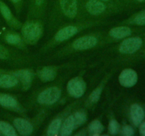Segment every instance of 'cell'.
<instances>
[{
    "instance_id": "18",
    "label": "cell",
    "mask_w": 145,
    "mask_h": 136,
    "mask_svg": "<svg viewBox=\"0 0 145 136\" xmlns=\"http://www.w3.org/2000/svg\"><path fill=\"white\" fill-rule=\"evenodd\" d=\"M103 130V126L99 120H95L89 126V134L91 135H99Z\"/></svg>"
},
{
    "instance_id": "9",
    "label": "cell",
    "mask_w": 145,
    "mask_h": 136,
    "mask_svg": "<svg viewBox=\"0 0 145 136\" xmlns=\"http://www.w3.org/2000/svg\"><path fill=\"white\" fill-rule=\"evenodd\" d=\"M14 125L17 131L21 135H29L33 130V128L31 123L28 120L21 118H17L14 119Z\"/></svg>"
},
{
    "instance_id": "5",
    "label": "cell",
    "mask_w": 145,
    "mask_h": 136,
    "mask_svg": "<svg viewBox=\"0 0 145 136\" xmlns=\"http://www.w3.org/2000/svg\"><path fill=\"white\" fill-rule=\"evenodd\" d=\"M119 82L125 87H132L137 82V74L132 69H125L120 73Z\"/></svg>"
},
{
    "instance_id": "31",
    "label": "cell",
    "mask_w": 145,
    "mask_h": 136,
    "mask_svg": "<svg viewBox=\"0 0 145 136\" xmlns=\"http://www.w3.org/2000/svg\"><path fill=\"white\" fill-rule=\"evenodd\" d=\"M11 1H12L13 3H14V4H19L20 2L21 1V0H11Z\"/></svg>"
},
{
    "instance_id": "13",
    "label": "cell",
    "mask_w": 145,
    "mask_h": 136,
    "mask_svg": "<svg viewBox=\"0 0 145 136\" xmlns=\"http://www.w3.org/2000/svg\"><path fill=\"white\" fill-rule=\"evenodd\" d=\"M56 70L52 67H45L38 70V77L44 82L53 81L56 76Z\"/></svg>"
},
{
    "instance_id": "6",
    "label": "cell",
    "mask_w": 145,
    "mask_h": 136,
    "mask_svg": "<svg viewBox=\"0 0 145 136\" xmlns=\"http://www.w3.org/2000/svg\"><path fill=\"white\" fill-rule=\"evenodd\" d=\"M98 40L94 36L86 35V36L81 37L76 39L73 42V48L77 50H83L90 49L93 48L97 44Z\"/></svg>"
},
{
    "instance_id": "17",
    "label": "cell",
    "mask_w": 145,
    "mask_h": 136,
    "mask_svg": "<svg viewBox=\"0 0 145 136\" xmlns=\"http://www.w3.org/2000/svg\"><path fill=\"white\" fill-rule=\"evenodd\" d=\"M0 105L8 109H14L17 106V101L8 94H0Z\"/></svg>"
},
{
    "instance_id": "24",
    "label": "cell",
    "mask_w": 145,
    "mask_h": 136,
    "mask_svg": "<svg viewBox=\"0 0 145 136\" xmlns=\"http://www.w3.org/2000/svg\"><path fill=\"white\" fill-rule=\"evenodd\" d=\"M21 37L17 34L10 33L6 36L7 42L9 44H12V45H18L21 42Z\"/></svg>"
},
{
    "instance_id": "22",
    "label": "cell",
    "mask_w": 145,
    "mask_h": 136,
    "mask_svg": "<svg viewBox=\"0 0 145 136\" xmlns=\"http://www.w3.org/2000/svg\"><path fill=\"white\" fill-rule=\"evenodd\" d=\"M0 11H1L3 16L4 17V18L6 20H7L8 21H11L13 18V17H14L12 14H11V10L9 9V8L7 7V4H4L1 1H0Z\"/></svg>"
},
{
    "instance_id": "21",
    "label": "cell",
    "mask_w": 145,
    "mask_h": 136,
    "mask_svg": "<svg viewBox=\"0 0 145 136\" xmlns=\"http://www.w3.org/2000/svg\"><path fill=\"white\" fill-rule=\"evenodd\" d=\"M73 116L74 119L75 128L83 125L86 121V120H87L86 114L85 113V112L82 111V110H79V111L76 112Z\"/></svg>"
},
{
    "instance_id": "7",
    "label": "cell",
    "mask_w": 145,
    "mask_h": 136,
    "mask_svg": "<svg viewBox=\"0 0 145 136\" xmlns=\"http://www.w3.org/2000/svg\"><path fill=\"white\" fill-rule=\"evenodd\" d=\"M59 4L66 16L71 18L76 16L78 11L77 0H59Z\"/></svg>"
},
{
    "instance_id": "33",
    "label": "cell",
    "mask_w": 145,
    "mask_h": 136,
    "mask_svg": "<svg viewBox=\"0 0 145 136\" xmlns=\"http://www.w3.org/2000/svg\"><path fill=\"white\" fill-rule=\"evenodd\" d=\"M100 1H103V2H108V1H110V0H100Z\"/></svg>"
},
{
    "instance_id": "2",
    "label": "cell",
    "mask_w": 145,
    "mask_h": 136,
    "mask_svg": "<svg viewBox=\"0 0 145 136\" xmlns=\"http://www.w3.org/2000/svg\"><path fill=\"white\" fill-rule=\"evenodd\" d=\"M61 96V90L58 87L52 86L42 91L38 96V102L40 104H53Z\"/></svg>"
},
{
    "instance_id": "15",
    "label": "cell",
    "mask_w": 145,
    "mask_h": 136,
    "mask_svg": "<svg viewBox=\"0 0 145 136\" xmlns=\"http://www.w3.org/2000/svg\"><path fill=\"white\" fill-rule=\"evenodd\" d=\"M75 128L74 119L73 116H69L67 118L66 120L62 124L61 130H59V134L62 136H67L71 135L74 129Z\"/></svg>"
},
{
    "instance_id": "34",
    "label": "cell",
    "mask_w": 145,
    "mask_h": 136,
    "mask_svg": "<svg viewBox=\"0 0 145 136\" xmlns=\"http://www.w3.org/2000/svg\"><path fill=\"white\" fill-rule=\"evenodd\" d=\"M144 53H145V52H144Z\"/></svg>"
},
{
    "instance_id": "28",
    "label": "cell",
    "mask_w": 145,
    "mask_h": 136,
    "mask_svg": "<svg viewBox=\"0 0 145 136\" xmlns=\"http://www.w3.org/2000/svg\"><path fill=\"white\" fill-rule=\"evenodd\" d=\"M8 57V52L7 50L0 44V58L1 59H6Z\"/></svg>"
},
{
    "instance_id": "23",
    "label": "cell",
    "mask_w": 145,
    "mask_h": 136,
    "mask_svg": "<svg viewBox=\"0 0 145 136\" xmlns=\"http://www.w3.org/2000/svg\"><path fill=\"white\" fill-rule=\"evenodd\" d=\"M132 23L137 25L144 26L145 25V10L140 11L136 14L132 20Z\"/></svg>"
},
{
    "instance_id": "19",
    "label": "cell",
    "mask_w": 145,
    "mask_h": 136,
    "mask_svg": "<svg viewBox=\"0 0 145 136\" xmlns=\"http://www.w3.org/2000/svg\"><path fill=\"white\" fill-rule=\"evenodd\" d=\"M0 132L7 136H16L17 135L13 126L4 121H0Z\"/></svg>"
},
{
    "instance_id": "20",
    "label": "cell",
    "mask_w": 145,
    "mask_h": 136,
    "mask_svg": "<svg viewBox=\"0 0 145 136\" xmlns=\"http://www.w3.org/2000/svg\"><path fill=\"white\" fill-rule=\"evenodd\" d=\"M61 128V120L60 119H55L50 124L47 131V135L50 136L57 135L60 130Z\"/></svg>"
},
{
    "instance_id": "29",
    "label": "cell",
    "mask_w": 145,
    "mask_h": 136,
    "mask_svg": "<svg viewBox=\"0 0 145 136\" xmlns=\"http://www.w3.org/2000/svg\"><path fill=\"white\" fill-rule=\"evenodd\" d=\"M140 133L142 135L145 136V120L140 123Z\"/></svg>"
},
{
    "instance_id": "11",
    "label": "cell",
    "mask_w": 145,
    "mask_h": 136,
    "mask_svg": "<svg viewBox=\"0 0 145 136\" xmlns=\"http://www.w3.org/2000/svg\"><path fill=\"white\" fill-rule=\"evenodd\" d=\"M77 32L78 28L76 26H66L60 29L57 33L55 36V39L57 42H62L72 38L75 34H76Z\"/></svg>"
},
{
    "instance_id": "3",
    "label": "cell",
    "mask_w": 145,
    "mask_h": 136,
    "mask_svg": "<svg viewBox=\"0 0 145 136\" xmlns=\"http://www.w3.org/2000/svg\"><path fill=\"white\" fill-rule=\"evenodd\" d=\"M86 85L82 77L76 76L69 81L67 86L68 92L74 98H80L86 91Z\"/></svg>"
},
{
    "instance_id": "4",
    "label": "cell",
    "mask_w": 145,
    "mask_h": 136,
    "mask_svg": "<svg viewBox=\"0 0 145 136\" xmlns=\"http://www.w3.org/2000/svg\"><path fill=\"white\" fill-rule=\"evenodd\" d=\"M142 45V40L139 37H133L124 40L119 48L120 52L124 54H133L137 52Z\"/></svg>"
},
{
    "instance_id": "26",
    "label": "cell",
    "mask_w": 145,
    "mask_h": 136,
    "mask_svg": "<svg viewBox=\"0 0 145 136\" xmlns=\"http://www.w3.org/2000/svg\"><path fill=\"white\" fill-rule=\"evenodd\" d=\"M120 130V125L116 120H110L108 126V130L111 135H116Z\"/></svg>"
},
{
    "instance_id": "25",
    "label": "cell",
    "mask_w": 145,
    "mask_h": 136,
    "mask_svg": "<svg viewBox=\"0 0 145 136\" xmlns=\"http://www.w3.org/2000/svg\"><path fill=\"white\" fill-rule=\"evenodd\" d=\"M102 92V87H97L96 89L92 92V93L91 94L90 96H89V101H90L91 103H96V102L99 101V99H100L101 94Z\"/></svg>"
},
{
    "instance_id": "27",
    "label": "cell",
    "mask_w": 145,
    "mask_h": 136,
    "mask_svg": "<svg viewBox=\"0 0 145 136\" xmlns=\"http://www.w3.org/2000/svg\"><path fill=\"white\" fill-rule=\"evenodd\" d=\"M123 134L126 136H131L134 134V130L130 126H125L123 128Z\"/></svg>"
},
{
    "instance_id": "8",
    "label": "cell",
    "mask_w": 145,
    "mask_h": 136,
    "mask_svg": "<svg viewBox=\"0 0 145 136\" xmlns=\"http://www.w3.org/2000/svg\"><path fill=\"white\" fill-rule=\"evenodd\" d=\"M86 11L92 15H99L106 10V5L100 0H88L85 4Z\"/></svg>"
},
{
    "instance_id": "32",
    "label": "cell",
    "mask_w": 145,
    "mask_h": 136,
    "mask_svg": "<svg viewBox=\"0 0 145 136\" xmlns=\"http://www.w3.org/2000/svg\"><path fill=\"white\" fill-rule=\"evenodd\" d=\"M136 1H138V2H140V3H142V2H144V1H145V0H136Z\"/></svg>"
},
{
    "instance_id": "16",
    "label": "cell",
    "mask_w": 145,
    "mask_h": 136,
    "mask_svg": "<svg viewBox=\"0 0 145 136\" xmlns=\"http://www.w3.org/2000/svg\"><path fill=\"white\" fill-rule=\"evenodd\" d=\"M18 84V79L14 75H3L0 76V87L11 88Z\"/></svg>"
},
{
    "instance_id": "30",
    "label": "cell",
    "mask_w": 145,
    "mask_h": 136,
    "mask_svg": "<svg viewBox=\"0 0 145 136\" xmlns=\"http://www.w3.org/2000/svg\"><path fill=\"white\" fill-rule=\"evenodd\" d=\"M45 0H34V4L36 7H40L44 4Z\"/></svg>"
},
{
    "instance_id": "12",
    "label": "cell",
    "mask_w": 145,
    "mask_h": 136,
    "mask_svg": "<svg viewBox=\"0 0 145 136\" xmlns=\"http://www.w3.org/2000/svg\"><path fill=\"white\" fill-rule=\"evenodd\" d=\"M14 76L17 78L18 80L21 81L23 87L28 89L31 86L32 82V73L28 69H21L14 72Z\"/></svg>"
},
{
    "instance_id": "10",
    "label": "cell",
    "mask_w": 145,
    "mask_h": 136,
    "mask_svg": "<svg viewBox=\"0 0 145 136\" xmlns=\"http://www.w3.org/2000/svg\"><path fill=\"white\" fill-rule=\"evenodd\" d=\"M144 109L137 103H134L130 107V117L132 121L136 126H140V123L144 119Z\"/></svg>"
},
{
    "instance_id": "14",
    "label": "cell",
    "mask_w": 145,
    "mask_h": 136,
    "mask_svg": "<svg viewBox=\"0 0 145 136\" xmlns=\"http://www.w3.org/2000/svg\"><path fill=\"white\" fill-rule=\"evenodd\" d=\"M131 29L126 26L116 27V28H112L109 33L110 36L116 39H122V38H126L131 35Z\"/></svg>"
},
{
    "instance_id": "1",
    "label": "cell",
    "mask_w": 145,
    "mask_h": 136,
    "mask_svg": "<svg viewBox=\"0 0 145 136\" xmlns=\"http://www.w3.org/2000/svg\"><path fill=\"white\" fill-rule=\"evenodd\" d=\"M42 28L40 24L35 21L25 23L22 27V34L24 40L30 44L35 43L40 38Z\"/></svg>"
}]
</instances>
